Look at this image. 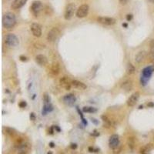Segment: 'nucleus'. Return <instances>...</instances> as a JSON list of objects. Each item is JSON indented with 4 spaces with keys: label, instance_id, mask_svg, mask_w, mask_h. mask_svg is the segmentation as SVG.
Instances as JSON below:
<instances>
[{
    "label": "nucleus",
    "instance_id": "1",
    "mask_svg": "<svg viewBox=\"0 0 154 154\" xmlns=\"http://www.w3.org/2000/svg\"><path fill=\"white\" fill-rule=\"evenodd\" d=\"M2 25L5 27V29H12L15 26L16 23V19H15V15L12 12H6L2 16Z\"/></svg>",
    "mask_w": 154,
    "mask_h": 154
},
{
    "label": "nucleus",
    "instance_id": "2",
    "mask_svg": "<svg viewBox=\"0 0 154 154\" xmlns=\"http://www.w3.org/2000/svg\"><path fill=\"white\" fill-rule=\"evenodd\" d=\"M5 42L7 46L10 47V48H15V47L18 46V45H19V41L18 37L15 34L9 33L5 36Z\"/></svg>",
    "mask_w": 154,
    "mask_h": 154
},
{
    "label": "nucleus",
    "instance_id": "3",
    "mask_svg": "<svg viewBox=\"0 0 154 154\" xmlns=\"http://www.w3.org/2000/svg\"><path fill=\"white\" fill-rule=\"evenodd\" d=\"M76 12V5L74 3H69L66 5L64 17L66 20L71 19L72 17L74 15V13Z\"/></svg>",
    "mask_w": 154,
    "mask_h": 154
},
{
    "label": "nucleus",
    "instance_id": "4",
    "mask_svg": "<svg viewBox=\"0 0 154 154\" xmlns=\"http://www.w3.org/2000/svg\"><path fill=\"white\" fill-rule=\"evenodd\" d=\"M60 35V31L58 28H56V27H54V28L51 29L48 34H47V40L50 42H52L54 41H56Z\"/></svg>",
    "mask_w": 154,
    "mask_h": 154
},
{
    "label": "nucleus",
    "instance_id": "5",
    "mask_svg": "<svg viewBox=\"0 0 154 154\" xmlns=\"http://www.w3.org/2000/svg\"><path fill=\"white\" fill-rule=\"evenodd\" d=\"M30 150V144L21 141L18 144V154H27Z\"/></svg>",
    "mask_w": 154,
    "mask_h": 154
},
{
    "label": "nucleus",
    "instance_id": "6",
    "mask_svg": "<svg viewBox=\"0 0 154 154\" xmlns=\"http://www.w3.org/2000/svg\"><path fill=\"white\" fill-rule=\"evenodd\" d=\"M89 10V7L88 5L83 4L82 5H80L76 10V16L78 18H84L88 15Z\"/></svg>",
    "mask_w": 154,
    "mask_h": 154
},
{
    "label": "nucleus",
    "instance_id": "7",
    "mask_svg": "<svg viewBox=\"0 0 154 154\" xmlns=\"http://www.w3.org/2000/svg\"><path fill=\"white\" fill-rule=\"evenodd\" d=\"M109 145L110 147L113 150H116L118 147H120V137L117 134L112 135L110 140H109Z\"/></svg>",
    "mask_w": 154,
    "mask_h": 154
},
{
    "label": "nucleus",
    "instance_id": "8",
    "mask_svg": "<svg viewBox=\"0 0 154 154\" xmlns=\"http://www.w3.org/2000/svg\"><path fill=\"white\" fill-rule=\"evenodd\" d=\"M42 4L40 1H34L32 3V5L30 6V9L32 12L35 16L39 15V13L42 10Z\"/></svg>",
    "mask_w": 154,
    "mask_h": 154
},
{
    "label": "nucleus",
    "instance_id": "9",
    "mask_svg": "<svg viewBox=\"0 0 154 154\" xmlns=\"http://www.w3.org/2000/svg\"><path fill=\"white\" fill-rule=\"evenodd\" d=\"M72 81L68 76H62L59 79V84L66 90H69L72 87Z\"/></svg>",
    "mask_w": 154,
    "mask_h": 154
},
{
    "label": "nucleus",
    "instance_id": "10",
    "mask_svg": "<svg viewBox=\"0 0 154 154\" xmlns=\"http://www.w3.org/2000/svg\"><path fill=\"white\" fill-rule=\"evenodd\" d=\"M30 29L32 35L35 37H40L42 35V27L38 23H32L30 26Z\"/></svg>",
    "mask_w": 154,
    "mask_h": 154
},
{
    "label": "nucleus",
    "instance_id": "11",
    "mask_svg": "<svg viewBox=\"0 0 154 154\" xmlns=\"http://www.w3.org/2000/svg\"><path fill=\"white\" fill-rule=\"evenodd\" d=\"M140 93L139 92H135L133 93L130 96V98L128 99V100H127V105L130 107L132 106H134L137 103L138 100H139V99H140Z\"/></svg>",
    "mask_w": 154,
    "mask_h": 154
},
{
    "label": "nucleus",
    "instance_id": "12",
    "mask_svg": "<svg viewBox=\"0 0 154 154\" xmlns=\"http://www.w3.org/2000/svg\"><path fill=\"white\" fill-rule=\"evenodd\" d=\"M97 21L105 25H114L116 22V20L113 18H110V17H99Z\"/></svg>",
    "mask_w": 154,
    "mask_h": 154
},
{
    "label": "nucleus",
    "instance_id": "13",
    "mask_svg": "<svg viewBox=\"0 0 154 154\" xmlns=\"http://www.w3.org/2000/svg\"><path fill=\"white\" fill-rule=\"evenodd\" d=\"M35 62L38 65L41 66H46L48 63V59L46 56L42 55V54H39L35 56Z\"/></svg>",
    "mask_w": 154,
    "mask_h": 154
},
{
    "label": "nucleus",
    "instance_id": "14",
    "mask_svg": "<svg viewBox=\"0 0 154 154\" xmlns=\"http://www.w3.org/2000/svg\"><path fill=\"white\" fill-rule=\"evenodd\" d=\"M133 82L130 79H127L123 82V83L121 84V88L125 90L126 92H130L133 89Z\"/></svg>",
    "mask_w": 154,
    "mask_h": 154
},
{
    "label": "nucleus",
    "instance_id": "15",
    "mask_svg": "<svg viewBox=\"0 0 154 154\" xmlns=\"http://www.w3.org/2000/svg\"><path fill=\"white\" fill-rule=\"evenodd\" d=\"M146 56H147V52L146 51H140L139 52L137 55L135 56V61L137 63L140 64V63L143 62L145 59H146Z\"/></svg>",
    "mask_w": 154,
    "mask_h": 154
},
{
    "label": "nucleus",
    "instance_id": "16",
    "mask_svg": "<svg viewBox=\"0 0 154 154\" xmlns=\"http://www.w3.org/2000/svg\"><path fill=\"white\" fill-rule=\"evenodd\" d=\"M72 86L74 87L75 89H79V90H84L86 89V85L83 83V82H80L78 80H72Z\"/></svg>",
    "mask_w": 154,
    "mask_h": 154
},
{
    "label": "nucleus",
    "instance_id": "17",
    "mask_svg": "<svg viewBox=\"0 0 154 154\" xmlns=\"http://www.w3.org/2000/svg\"><path fill=\"white\" fill-rule=\"evenodd\" d=\"M50 72L52 76H57L60 72V66L58 62H53L50 67Z\"/></svg>",
    "mask_w": 154,
    "mask_h": 154
},
{
    "label": "nucleus",
    "instance_id": "18",
    "mask_svg": "<svg viewBox=\"0 0 154 154\" xmlns=\"http://www.w3.org/2000/svg\"><path fill=\"white\" fill-rule=\"evenodd\" d=\"M26 2V0H14V2H12L11 8L12 9H18L22 7Z\"/></svg>",
    "mask_w": 154,
    "mask_h": 154
},
{
    "label": "nucleus",
    "instance_id": "19",
    "mask_svg": "<svg viewBox=\"0 0 154 154\" xmlns=\"http://www.w3.org/2000/svg\"><path fill=\"white\" fill-rule=\"evenodd\" d=\"M63 100H64V102L69 105V106H72L76 102V98L72 94H69V95H66L64 98H63Z\"/></svg>",
    "mask_w": 154,
    "mask_h": 154
},
{
    "label": "nucleus",
    "instance_id": "20",
    "mask_svg": "<svg viewBox=\"0 0 154 154\" xmlns=\"http://www.w3.org/2000/svg\"><path fill=\"white\" fill-rule=\"evenodd\" d=\"M152 149H153L152 144H150V143L147 144L146 146L143 147L140 149V153L141 154H150V152H151Z\"/></svg>",
    "mask_w": 154,
    "mask_h": 154
},
{
    "label": "nucleus",
    "instance_id": "21",
    "mask_svg": "<svg viewBox=\"0 0 154 154\" xmlns=\"http://www.w3.org/2000/svg\"><path fill=\"white\" fill-rule=\"evenodd\" d=\"M150 59L152 62H154V39H152L150 42Z\"/></svg>",
    "mask_w": 154,
    "mask_h": 154
},
{
    "label": "nucleus",
    "instance_id": "22",
    "mask_svg": "<svg viewBox=\"0 0 154 154\" xmlns=\"http://www.w3.org/2000/svg\"><path fill=\"white\" fill-rule=\"evenodd\" d=\"M102 120H103L104 123L106 124V127H110V126H112L113 125V121H112L110 118H109L107 116H105V115L102 116Z\"/></svg>",
    "mask_w": 154,
    "mask_h": 154
},
{
    "label": "nucleus",
    "instance_id": "23",
    "mask_svg": "<svg viewBox=\"0 0 154 154\" xmlns=\"http://www.w3.org/2000/svg\"><path fill=\"white\" fill-rule=\"evenodd\" d=\"M126 71H127V73L131 75L133 73H134L135 72V67L133 66V65H132L131 63H129L127 65V69H126Z\"/></svg>",
    "mask_w": 154,
    "mask_h": 154
},
{
    "label": "nucleus",
    "instance_id": "24",
    "mask_svg": "<svg viewBox=\"0 0 154 154\" xmlns=\"http://www.w3.org/2000/svg\"><path fill=\"white\" fill-rule=\"evenodd\" d=\"M83 110L85 113H95V112H96V109H95L93 107H87V106H86V107H84L83 109Z\"/></svg>",
    "mask_w": 154,
    "mask_h": 154
},
{
    "label": "nucleus",
    "instance_id": "25",
    "mask_svg": "<svg viewBox=\"0 0 154 154\" xmlns=\"http://www.w3.org/2000/svg\"><path fill=\"white\" fill-rule=\"evenodd\" d=\"M35 48H37V49H43L46 48V45H44V44H42L40 42H37V43H35Z\"/></svg>",
    "mask_w": 154,
    "mask_h": 154
},
{
    "label": "nucleus",
    "instance_id": "26",
    "mask_svg": "<svg viewBox=\"0 0 154 154\" xmlns=\"http://www.w3.org/2000/svg\"><path fill=\"white\" fill-rule=\"evenodd\" d=\"M5 130H6V132H7L8 134H9V135H11V136H13V135L15 134V131L14 130L11 129V128H5Z\"/></svg>",
    "mask_w": 154,
    "mask_h": 154
},
{
    "label": "nucleus",
    "instance_id": "27",
    "mask_svg": "<svg viewBox=\"0 0 154 154\" xmlns=\"http://www.w3.org/2000/svg\"><path fill=\"white\" fill-rule=\"evenodd\" d=\"M70 147H71V149H72V150H75V149H76V147H77V145H76V143H72Z\"/></svg>",
    "mask_w": 154,
    "mask_h": 154
},
{
    "label": "nucleus",
    "instance_id": "28",
    "mask_svg": "<svg viewBox=\"0 0 154 154\" xmlns=\"http://www.w3.org/2000/svg\"><path fill=\"white\" fill-rule=\"evenodd\" d=\"M126 19H127V20H131L133 19V15H131V14L127 15V16H126Z\"/></svg>",
    "mask_w": 154,
    "mask_h": 154
},
{
    "label": "nucleus",
    "instance_id": "29",
    "mask_svg": "<svg viewBox=\"0 0 154 154\" xmlns=\"http://www.w3.org/2000/svg\"><path fill=\"white\" fill-rule=\"evenodd\" d=\"M120 3H121V4H123V5H125V4H126V3H127L128 0H120Z\"/></svg>",
    "mask_w": 154,
    "mask_h": 154
},
{
    "label": "nucleus",
    "instance_id": "30",
    "mask_svg": "<svg viewBox=\"0 0 154 154\" xmlns=\"http://www.w3.org/2000/svg\"><path fill=\"white\" fill-rule=\"evenodd\" d=\"M19 106L20 107H25V106H26V103H25V102H22L21 103L19 104Z\"/></svg>",
    "mask_w": 154,
    "mask_h": 154
},
{
    "label": "nucleus",
    "instance_id": "31",
    "mask_svg": "<svg viewBox=\"0 0 154 154\" xmlns=\"http://www.w3.org/2000/svg\"><path fill=\"white\" fill-rule=\"evenodd\" d=\"M20 60H21V61H26V60H27V59H26V57L21 56H20Z\"/></svg>",
    "mask_w": 154,
    "mask_h": 154
},
{
    "label": "nucleus",
    "instance_id": "32",
    "mask_svg": "<svg viewBox=\"0 0 154 154\" xmlns=\"http://www.w3.org/2000/svg\"><path fill=\"white\" fill-rule=\"evenodd\" d=\"M30 118L32 119V120H35V116H34V113H31V115H30Z\"/></svg>",
    "mask_w": 154,
    "mask_h": 154
},
{
    "label": "nucleus",
    "instance_id": "33",
    "mask_svg": "<svg viewBox=\"0 0 154 154\" xmlns=\"http://www.w3.org/2000/svg\"><path fill=\"white\" fill-rule=\"evenodd\" d=\"M49 146H50V147H54V143H50Z\"/></svg>",
    "mask_w": 154,
    "mask_h": 154
},
{
    "label": "nucleus",
    "instance_id": "34",
    "mask_svg": "<svg viewBox=\"0 0 154 154\" xmlns=\"http://www.w3.org/2000/svg\"><path fill=\"white\" fill-rule=\"evenodd\" d=\"M149 1H150V2H152V3H153V4H154V0H149Z\"/></svg>",
    "mask_w": 154,
    "mask_h": 154
},
{
    "label": "nucleus",
    "instance_id": "35",
    "mask_svg": "<svg viewBox=\"0 0 154 154\" xmlns=\"http://www.w3.org/2000/svg\"><path fill=\"white\" fill-rule=\"evenodd\" d=\"M123 25H124V26H126V27L127 26V25H126V24H123Z\"/></svg>",
    "mask_w": 154,
    "mask_h": 154
},
{
    "label": "nucleus",
    "instance_id": "36",
    "mask_svg": "<svg viewBox=\"0 0 154 154\" xmlns=\"http://www.w3.org/2000/svg\"><path fill=\"white\" fill-rule=\"evenodd\" d=\"M48 154H52V153L51 152H49V153H48Z\"/></svg>",
    "mask_w": 154,
    "mask_h": 154
},
{
    "label": "nucleus",
    "instance_id": "37",
    "mask_svg": "<svg viewBox=\"0 0 154 154\" xmlns=\"http://www.w3.org/2000/svg\"><path fill=\"white\" fill-rule=\"evenodd\" d=\"M153 70L154 71V65H153Z\"/></svg>",
    "mask_w": 154,
    "mask_h": 154
}]
</instances>
